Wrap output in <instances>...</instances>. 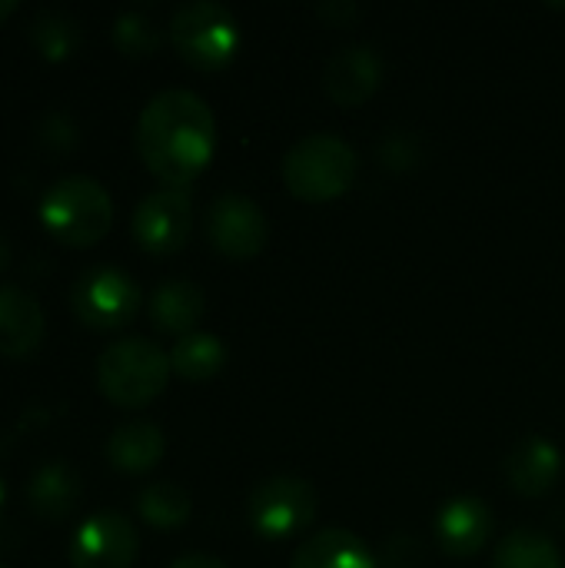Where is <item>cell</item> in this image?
Segmentation results:
<instances>
[{
  "label": "cell",
  "mask_w": 565,
  "mask_h": 568,
  "mask_svg": "<svg viewBox=\"0 0 565 568\" xmlns=\"http://www.w3.org/2000/svg\"><path fill=\"white\" fill-rule=\"evenodd\" d=\"M163 33L157 27V20L143 10H120L113 17V47L123 53V57H133V60H143L150 53H157Z\"/></svg>",
  "instance_id": "603a6c76"
},
{
  "label": "cell",
  "mask_w": 565,
  "mask_h": 568,
  "mask_svg": "<svg viewBox=\"0 0 565 568\" xmlns=\"http://www.w3.org/2000/svg\"><path fill=\"white\" fill-rule=\"evenodd\" d=\"M133 143L143 166L163 186H190L216 150V120L210 103L186 90L167 87L153 93L133 126Z\"/></svg>",
  "instance_id": "6da1fadb"
},
{
  "label": "cell",
  "mask_w": 565,
  "mask_h": 568,
  "mask_svg": "<svg viewBox=\"0 0 565 568\" xmlns=\"http://www.w3.org/2000/svg\"><path fill=\"white\" fill-rule=\"evenodd\" d=\"M130 230H133L137 246L153 256H170V253L183 250L190 240V230H193L190 190H183V186L150 190L137 203V210L130 216Z\"/></svg>",
  "instance_id": "ba28073f"
},
{
  "label": "cell",
  "mask_w": 565,
  "mask_h": 568,
  "mask_svg": "<svg viewBox=\"0 0 565 568\" xmlns=\"http://www.w3.org/2000/svg\"><path fill=\"white\" fill-rule=\"evenodd\" d=\"M37 216L53 240L67 246H93L113 223V200L97 176L70 173L43 190Z\"/></svg>",
  "instance_id": "7a4b0ae2"
},
{
  "label": "cell",
  "mask_w": 565,
  "mask_h": 568,
  "mask_svg": "<svg viewBox=\"0 0 565 568\" xmlns=\"http://www.w3.org/2000/svg\"><path fill=\"white\" fill-rule=\"evenodd\" d=\"M47 329L43 306L17 283H0V356H27Z\"/></svg>",
  "instance_id": "5bb4252c"
},
{
  "label": "cell",
  "mask_w": 565,
  "mask_h": 568,
  "mask_svg": "<svg viewBox=\"0 0 565 568\" xmlns=\"http://www.w3.org/2000/svg\"><path fill=\"white\" fill-rule=\"evenodd\" d=\"M170 353H163L147 336H123L97 356V386L100 393L123 409H140L153 403L170 379Z\"/></svg>",
  "instance_id": "3957f363"
},
{
  "label": "cell",
  "mask_w": 565,
  "mask_h": 568,
  "mask_svg": "<svg viewBox=\"0 0 565 568\" xmlns=\"http://www.w3.org/2000/svg\"><path fill=\"white\" fill-rule=\"evenodd\" d=\"M203 310H206L203 290L193 280H183V276L163 280L150 296V323L160 333H170L176 339L193 333V326L203 320Z\"/></svg>",
  "instance_id": "e0dca14e"
},
{
  "label": "cell",
  "mask_w": 565,
  "mask_h": 568,
  "mask_svg": "<svg viewBox=\"0 0 565 568\" xmlns=\"http://www.w3.org/2000/svg\"><path fill=\"white\" fill-rule=\"evenodd\" d=\"M290 568H380V562L356 532L330 526V529L313 532L296 549Z\"/></svg>",
  "instance_id": "2e32d148"
},
{
  "label": "cell",
  "mask_w": 565,
  "mask_h": 568,
  "mask_svg": "<svg viewBox=\"0 0 565 568\" xmlns=\"http://www.w3.org/2000/svg\"><path fill=\"white\" fill-rule=\"evenodd\" d=\"M37 136H40V143L50 146V150H70V146H77V123H73V116H67L63 110H50V113L40 116Z\"/></svg>",
  "instance_id": "cb8c5ba5"
},
{
  "label": "cell",
  "mask_w": 565,
  "mask_h": 568,
  "mask_svg": "<svg viewBox=\"0 0 565 568\" xmlns=\"http://www.w3.org/2000/svg\"><path fill=\"white\" fill-rule=\"evenodd\" d=\"M0 506H3V489H0Z\"/></svg>",
  "instance_id": "f1b7e54d"
},
{
  "label": "cell",
  "mask_w": 565,
  "mask_h": 568,
  "mask_svg": "<svg viewBox=\"0 0 565 568\" xmlns=\"http://www.w3.org/2000/svg\"><path fill=\"white\" fill-rule=\"evenodd\" d=\"M167 33L176 53L200 70H220L240 50V23L230 7L216 0H190L176 7Z\"/></svg>",
  "instance_id": "5b68a950"
},
{
  "label": "cell",
  "mask_w": 565,
  "mask_h": 568,
  "mask_svg": "<svg viewBox=\"0 0 565 568\" xmlns=\"http://www.w3.org/2000/svg\"><path fill=\"white\" fill-rule=\"evenodd\" d=\"M103 453L110 459V466L117 473H127V476H143L150 473L163 453H167V436L157 423L150 419H130V423H120L107 443H103Z\"/></svg>",
  "instance_id": "9a60e30c"
},
{
  "label": "cell",
  "mask_w": 565,
  "mask_h": 568,
  "mask_svg": "<svg viewBox=\"0 0 565 568\" xmlns=\"http://www.w3.org/2000/svg\"><path fill=\"white\" fill-rule=\"evenodd\" d=\"M356 150L336 133H306L283 156V183L296 200L326 203L343 196L356 180Z\"/></svg>",
  "instance_id": "277c9868"
},
{
  "label": "cell",
  "mask_w": 565,
  "mask_h": 568,
  "mask_svg": "<svg viewBox=\"0 0 565 568\" xmlns=\"http://www.w3.org/2000/svg\"><path fill=\"white\" fill-rule=\"evenodd\" d=\"M436 546L453 559H473L483 552V546L493 536V513L476 496H456L450 499L433 523Z\"/></svg>",
  "instance_id": "7c38bea8"
},
{
  "label": "cell",
  "mask_w": 565,
  "mask_h": 568,
  "mask_svg": "<svg viewBox=\"0 0 565 568\" xmlns=\"http://www.w3.org/2000/svg\"><path fill=\"white\" fill-rule=\"evenodd\" d=\"M70 310L90 329H120L140 310V286L127 270L97 263L73 280Z\"/></svg>",
  "instance_id": "52a82bcc"
},
{
  "label": "cell",
  "mask_w": 565,
  "mask_h": 568,
  "mask_svg": "<svg viewBox=\"0 0 565 568\" xmlns=\"http://www.w3.org/2000/svg\"><path fill=\"white\" fill-rule=\"evenodd\" d=\"M137 513L147 526L160 529V532H173L180 529L190 513H193V499L180 483L170 479H153L137 493Z\"/></svg>",
  "instance_id": "ffe728a7"
},
{
  "label": "cell",
  "mask_w": 565,
  "mask_h": 568,
  "mask_svg": "<svg viewBox=\"0 0 565 568\" xmlns=\"http://www.w3.org/2000/svg\"><path fill=\"white\" fill-rule=\"evenodd\" d=\"M383 83V57L370 43H350L323 63V93L336 106H363Z\"/></svg>",
  "instance_id": "8fae6325"
},
{
  "label": "cell",
  "mask_w": 565,
  "mask_h": 568,
  "mask_svg": "<svg viewBox=\"0 0 565 568\" xmlns=\"http://www.w3.org/2000/svg\"><path fill=\"white\" fill-rule=\"evenodd\" d=\"M27 503L40 519H50V523L67 519L80 503L77 469L63 459H50V463L37 466L27 483Z\"/></svg>",
  "instance_id": "ac0fdd59"
},
{
  "label": "cell",
  "mask_w": 565,
  "mask_h": 568,
  "mask_svg": "<svg viewBox=\"0 0 565 568\" xmlns=\"http://www.w3.org/2000/svg\"><path fill=\"white\" fill-rule=\"evenodd\" d=\"M563 453L553 439L546 436H523L509 456H506V483L526 496V499H539L546 496L559 476H563Z\"/></svg>",
  "instance_id": "4fadbf2b"
},
{
  "label": "cell",
  "mask_w": 565,
  "mask_h": 568,
  "mask_svg": "<svg viewBox=\"0 0 565 568\" xmlns=\"http://www.w3.org/2000/svg\"><path fill=\"white\" fill-rule=\"evenodd\" d=\"M316 17H320L323 23H330V27H353V23L363 17V10H360V3H353V0H323V3L316 7Z\"/></svg>",
  "instance_id": "d4e9b609"
},
{
  "label": "cell",
  "mask_w": 565,
  "mask_h": 568,
  "mask_svg": "<svg viewBox=\"0 0 565 568\" xmlns=\"http://www.w3.org/2000/svg\"><path fill=\"white\" fill-rule=\"evenodd\" d=\"M10 253H13V250H10V236H7V233H3V226H0V270L10 263Z\"/></svg>",
  "instance_id": "4316f807"
},
{
  "label": "cell",
  "mask_w": 565,
  "mask_h": 568,
  "mask_svg": "<svg viewBox=\"0 0 565 568\" xmlns=\"http://www.w3.org/2000/svg\"><path fill=\"white\" fill-rule=\"evenodd\" d=\"M0 568H7V566H0Z\"/></svg>",
  "instance_id": "f546056e"
},
{
  "label": "cell",
  "mask_w": 565,
  "mask_h": 568,
  "mask_svg": "<svg viewBox=\"0 0 565 568\" xmlns=\"http://www.w3.org/2000/svg\"><path fill=\"white\" fill-rule=\"evenodd\" d=\"M170 366L180 379H190V383H206L213 376L223 373L226 366V346L220 336L213 333H186L173 343L170 349Z\"/></svg>",
  "instance_id": "d6986e66"
},
{
  "label": "cell",
  "mask_w": 565,
  "mask_h": 568,
  "mask_svg": "<svg viewBox=\"0 0 565 568\" xmlns=\"http://www.w3.org/2000/svg\"><path fill=\"white\" fill-rule=\"evenodd\" d=\"M316 489L293 473L263 479L246 499V519L260 539H290L296 532H306L316 519Z\"/></svg>",
  "instance_id": "8992f818"
},
{
  "label": "cell",
  "mask_w": 565,
  "mask_h": 568,
  "mask_svg": "<svg viewBox=\"0 0 565 568\" xmlns=\"http://www.w3.org/2000/svg\"><path fill=\"white\" fill-rule=\"evenodd\" d=\"M206 240L226 260H253L270 240V223L250 196L223 193L206 210Z\"/></svg>",
  "instance_id": "9c48e42d"
},
{
  "label": "cell",
  "mask_w": 565,
  "mask_h": 568,
  "mask_svg": "<svg viewBox=\"0 0 565 568\" xmlns=\"http://www.w3.org/2000/svg\"><path fill=\"white\" fill-rule=\"evenodd\" d=\"M493 568H565L563 552L536 529H513L500 539Z\"/></svg>",
  "instance_id": "44dd1931"
},
{
  "label": "cell",
  "mask_w": 565,
  "mask_h": 568,
  "mask_svg": "<svg viewBox=\"0 0 565 568\" xmlns=\"http://www.w3.org/2000/svg\"><path fill=\"white\" fill-rule=\"evenodd\" d=\"M170 568H226L220 559H213V556H203V552H186V556H180V559H173Z\"/></svg>",
  "instance_id": "484cf974"
},
{
  "label": "cell",
  "mask_w": 565,
  "mask_h": 568,
  "mask_svg": "<svg viewBox=\"0 0 565 568\" xmlns=\"http://www.w3.org/2000/svg\"><path fill=\"white\" fill-rule=\"evenodd\" d=\"M30 43L43 60H67L80 47V23L63 10H40L30 20Z\"/></svg>",
  "instance_id": "7402d4cb"
},
{
  "label": "cell",
  "mask_w": 565,
  "mask_h": 568,
  "mask_svg": "<svg viewBox=\"0 0 565 568\" xmlns=\"http://www.w3.org/2000/svg\"><path fill=\"white\" fill-rule=\"evenodd\" d=\"M13 10H17V0H0V20H3V17H10Z\"/></svg>",
  "instance_id": "83f0119b"
},
{
  "label": "cell",
  "mask_w": 565,
  "mask_h": 568,
  "mask_svg": "<svg viewBox=\"0 0 565 568\" xmlns=\"http://www.w3.org/2000/svg\"><path fill=\"white\" fill-rule=\"evenodd\" d=\"M140 552V536L123 513H93L83 519L70 539V566L73 568H130Z\"/></svg>",
  "instance_id": "30bf717a"
}]
</instances>
